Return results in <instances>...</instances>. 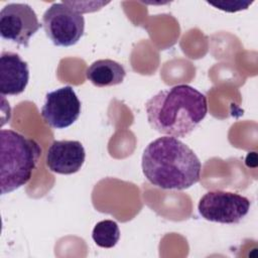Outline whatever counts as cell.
<instances>
[{
	"label": "cell",
	"instance_id": "obj_6",
	"mask_svg": "<svg viewBox=\"0 0 258 258\" xmlns=\"http://www.w3.org/2000/svg\"><path fill=\"white\" fill-rule=\"evenodd\" d=\"M42 26L32 7L26 3H9L0 12L2 38L28 46L30 38Z\"/></svg>",
	"mask_w": 258,
	"mask_h": 258
},
{
	"label": "cell",
	"instance_id": "obj_8",
	"mask_svg": "<svg viewBox=\"0 0 258 258\" xmlns=\"http://www.w3.org/2000/svg\"><path fill=\"white\" fill-rule=\"evenodd\" d=\"M86 158L83 144L78 140H55L46 152L47 168L58 174H73L78 172Z\"/></svg>",
	"mask_w": 258,
	"mask_h": 258
},
{
	"label": "cell",
	"instance_id": "obj_12",
	"mask_svg": "<svg viewBox=\"0 0 258 258\" xmlns=\"http://www.w3.org/2000/svg\"><path fill=\"white\" fill-rule=\"evenodd\" d=\"M210 5H213L217 7L220 10L226 11V12H237L244 9H247L249 5H251L252 2L248 1H222L218 3L208 2Z\"/></svg>",
	"mask_w": 258,
	"mask_h": 258
},
{
	"label": "cell",
	"instance_id": "obj_7",
	"mask_svg": "<svg viewBox=\"0 0 258 258\" xmlns=\"http://www.w3.org/2000/svg\"><path fill=\"white\" fill-rule=\"evenodd\" d=\"M43 121L54 129L73 125L81 114V101L71 86H64L45 95L41 107Z\"/></svg>",
	"mask_w": 258,
	"mask_h": 258
},
{
	"label": "cell",
	"instance_id": "obj_11",
	"mask_svg": "<svg viewBox=\"0 0 258 258\" xmlns=\"http://www.w3.org/2000/svg\"><path fill=\"white\" fill-rule=\"evenodd\" d=\"M92 238L99 247L113 248L120 239L119 226L113 220L101 221L94 227Z\"/></svg>",
	"mask_w": 258,
	"mask_h": 258
},
{
	"label": "cell",
	"instance_id": "obj_3",
	"mask_svg": "<svg viewBox=\"0 0 258 258\" xmlns=\"http://www.w3.org/2000/svg\"><path fill=\"white\" fill-rule=\"evenodd\" d=\"M41 154L39 144L14 130L0 131V187L9 194L31 178Z\"/></svg>",
	"mask_w": 258,
	"mask_h": 258
},
{
	"label": "cell",
	"instance_id": "obj_4",
	"mask_svg": "<svg viewBox=\"0 0 258 258\" xmlns=\"http://www.w3.org/2000/svg\"><path fill=\"white\" fill-rule=\"evenodd\" d=\"M42 27L55 46L75 45L85 31V18L64 2L53 3L42 15Z\"/></svg>",
	"mask_w": 258,
	"mask_h": 258
},
{
	"label": "cell",
	"instance_id": "obj_9",
	"mask_svg": "<svg viewBox=\"0 0 258 258\" xmlns=\"http://www.w3.org/2000/svg\"><path fill=\"white\" fill-rule=\"evenodd\" d=\"M29 81L28 64L20 55L3 51L0 56V93L2 96L21 94Z\"/></svg>",
	"mask_w": 258,
	"mask_h": 258
},
{
	"label": "cell",
	"instance_id": "obj_10",
	"mask_svg": "<svg viewBox=\"0 0 258 258\" xmlns=\"http://www.w3.org/2000/svg\"><path fill=\"white\" fill-rule=\"evenodd\" d=\"M126 76L124 67L113 59L95 60L86 71V78L96 87H112L123 83Z\"/></svg>",
	"mask_w": 258,
	"mask_h": 258
},
{
	"label": "cell",
	"instance_id": "obj_2",
	"mask_svg": "<svg viewBox=\"0 0 258 258\" xmlns=\"http://www.w3.org/2000/svg\"><path fill=\"white\" fill-rule=\"evenodd\" d=\"M149 125L155 131L173 137H185L205 119L208 102L196 88L180 84L159 91L145 103Z\"/></svg>",
	"mask_w": 258,
	"mask_h": 258
},
{
	"label": "cell",
	"instance_id": "obj_1",
	"mask_svg": "<svg viewBox=\"0 0 258 258\" xmlns=\"http://www.w3.org/2000/svg\"><path fill=\"white\" fill-rule=\"evenodd\" d=\"M142 172L153 185L162 189L182 190L201 177L202 163L185 143L173 136H162L144 149Z\"/></svg>",
	"mask_w": 258,
	"mask_h": 258
},
{
	"label": "cell",
	"instance_id": "obj_5",
	"mask_svg": "<svg viewBox=\"0 0 258 258\" xmlns=\"http://www.w3.org/2000/svg\"><path fill=\"white\" fill-rule=\"evenodd\" d=\"M248 198L232 191L211 190L200 200L198 210L202 218L221 224H238L249 213Z\"/></svg>",
	"mask_w": 258,
	"mask_h": 258
}]
</instances>
